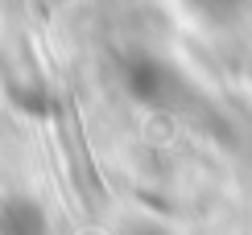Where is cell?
I'll return each instance as SVG.
<instances>
[{"mask_svg": "<svg viewBox=\"0 0 252 235\" xmlns=\"http://www.w3.org/2000/svg\"><path fill=\"white\" fill-rule=\"evenodd\" d=\"M46 231H50L46 210L33 198L17 194V198L0 202V235H46Z\"/></svg>", "mask_w": 252, "mask_h": 235, "instance_id": "7a4b0ae2", "label": "cell"}, {"mask_svg": "<svg viewBox=\"0 0 252 235\" xmlns=\"http://www.w3.org/2000/svg\"><path fill=\"white\" fill-rule=\"evenodd\" d=\"M116 235H170V231H165V223H157V219H128Z\"/></svg>", "mask_w": 252, "mask_h": 235, "instance_id": "277c9868", "label": "cell"}, {"mask_svg": "<svg viewBox=\"0 0 252 235\" xmlns=\"http://www.w3.org/2000/svg\"><path fill=\"white\" fill-rule=\"evenodd\" d=\"M124 83H128V95L145 108L170 112L178 103H186V79L178 74L174 62L153 58V54H132L128 66H124Z\"/></svg>", "mask_w": 252, "mask_h": 235, "instance_id": "6da1fadb", "label": "cell"}, {"mask_svg": "<svg viewBox=\"0 0 252 235\" xmlns=\"http://www.w3.org/2000/svg\"><path fill=\"white\" fill-rule=\"evenodd\" d=\"M4 83H8V99L21 112H46V83L33 66H13Z\"/></svg>", "mask_w": 252, "mask_h": 235, "instance_id": "3957f363", "label": "cell"}]
</instances>
